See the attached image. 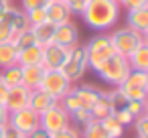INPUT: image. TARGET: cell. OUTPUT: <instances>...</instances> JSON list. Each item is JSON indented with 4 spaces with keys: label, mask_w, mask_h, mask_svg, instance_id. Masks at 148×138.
Returning a JSON list of instances; mask_svg holds the SVG:
<instances>
[{
    "label": "cell",
    "mask_w": 148,
    "mask_h": 138,
    "mask_svg": "<svg viewBox=\"0 0 148 138\" xmlns=\"http://www.w3.org/2000/svg\"><path fill=\"white\" fill-rule=\"evenodd\" d=\"M120 12L122 6L116 0H89V4L81 12V19L89 29L97 33H106L118 25Z\"/></svg>",
    "instance_id": "6da1fadb"
},
{
    "label": "cell",
    "mask_w": 148,
    "mask_h": 138,
    "mask_svg": "<svg viewBox=\"0 0 148 138\" xmlns=\"http://www.w3.org/2000/svg\"><path fill=\"white\" fill-rule=\"evenodd\" d=\"M132 71V67H130V63H128V57H124V55H112L110 59H106L97 69H95V73L101 77V81H106L108 85H112V87H120L122 83H124V79L128 77V73Z\"/></svg>",
    "instance_id": "7a4b0ae2"
},
{
    "label": "cell",
    "mask_w": 148,
    "mask_h": 138,
    "mask_svg": "<svg viewBox=\"0 0 148 138\" xmlns=\"http://www.w3.org/2000/svg\"><path fill=\"white\" fill-rule=\"evenodd\" d=\"M87 69H89L87 51H85V45L79 43V45H75V47L69 49L67 59H65V63H63V67H61V73L75 85V83H79V81L83 79V75H85Z\"/></svg>",
    "instance_id": "3957f363"
},
{
    "label": "cell",
    "mask_w": 148,
    "mask_h": 138,
    "mask_svg": "<svg viewBox=\"0 0 148 138\" xmlns=\"http://www.w3.org/2000/svg\"><path fill=\"white\" fill-rule=\"evenodd\" d=\"M85 51H87V61H89V69H97L106 59H110L112 55H116L112 37L108 33H97L95 37H91L85 43Z\"/></svg>",
    "instance_id": "277c9868"
},
{
    "label": "cell",
    "mask_w": 148,
    "mask_h": 138,
    "mask_svg": "<svg viewBox=\"0 0 148 138\" xmlns=\"http://www.w3.org/2000/svg\"><path fill=\"white\" fill-rule=\"evenodd\" d=\"M110 37H112V43H114L116 53L118 55H124V57H130L144 43L142 33H138V31H134L130 27H118V29H114V33Z\"/></svg>",
    "instance_id": "5b68a950"
},
{
    "label": "cell",
    "mask_w": 148,
    "mask_h": 138,
    "mask_svg": "<svg viewBox=\"0 0 148 138\" xmlns=\"http://www.w3.org/2000/svg\"><path fill=\"white\" fill-rule=\"evenodd\" d=\"M71 87H73V83L61 73V69H47L39 89H43L45 93H49L53 100L59 102V100H61Z\"/></svg>",
    "instance_id": "8992f818"
},
{
    "label": "cell",
    "mask_w": 148,
    "mask_h": 138,
    "mask_svg": "<svg viewBox=\"0 0 148 138\" xmlns=\"http://www.w3.org/2000/svg\"><path fill=\"white\" fill-rule=\"evenodd\" d=\"M71 124V118H69V114L63 110V106L57 102L55 106H51L49 110H45L41 116H39V126L43 128V130H47L49 134H55V132H59V130H63L65 126H69Z\"/></svg>",
    "instance_id": "52a82bcc"
},
{
    "label": "cell",
    "mask_w": 148,
    "mask_h": 138,
    "mask_svg": "<svg viewBox=\"0 0 148 138\" xmlns=\"http://www.w3.org/2000/svg\"><path fill=\"white\" fill-rule=\"evenodd\" d=\"M8 128L29 136L33 130L39 128V114L33 112L31 108H23V110H16V112H10L8 116V122H6Z\"/></svg>",
    "instance_id": "ba28073f"
},
{
    "label": "cell",
    "mask_w": 148,
    "mask_h": 138,
    "mask_svg": "<svg viewBox=\"0 0 148 138\" xmlns=\"http://www.w3.org/2000/svg\"><path fill=\"white\" fill-rule=\"evenodd\" d=\"M79 27L73 23V21H67L63 25H57L55 27V35H53V43L65 47V49H71L75 45H79Z\"/></svg>",
    "instance_id": "9c48e42d"
},
{
    "label": "cell",
    "mask_w": 148,
    "mask_h": 138,
    "mask_svg": "<svg viewBox=\"0 0 148 138\" xmlns=\"http://www.w3.org/2000/svg\"><path fill=\"white\" fill-rule=\"evenodd\" d=\"M69 49L57 45V43H49L43 47V67L45 69H61L65 59H67Z\"/></svg>",
    "instance_id": "30bf717a"
},
{
    "label": "cell",
    "mask_w": 148,
    "mask_h": 138,
    "mask_svg": "<svg viewBox=\"0 0 148 138\" xmlns=\"http://www.w3.org/2000/svg\"><path fill=\"white\" fill-rule=\"evenodd\" d=\"M29 95H31V89L27 85H16V87H8V95L4 100L8 112H16V110H23L29 106Z\"/></svg>",
    "instance_id": "8fae6325"
},
{
    "label": "cell",
    "mask_w": 148,
    "mask_h": 138,
    "mask_svg": "<svg viewBox=\"0 0 148 138\" xmlns=\"http://www.w3.org/2000/svg\"><path fill=\"white\" fill-rule=\"evenodd\" d=\"M73 91H75V95L79 97L81 108H85V110H91V106L97 102V97H99V93H101L99 87H95V85H91V83H81V81L73 85Z\"/></svg>",
    "instance_id": "7c38bea8"
},
{
    "label": "cell",
    "mask_w": 148,
    "mask_h": 138,
    "mask_svg": "<svg viewBox=\"0 0 148 138\" xmlns=\"http://www.w3.org/2000/svg\"><path fill=\"white\" fill-rule=\"evenodd\" d=\"M57 104V100H53L49 93H45L43 89H31V95H29V106L27 108H31L33 112H37L39 116L45 112V110H49L51 106H55Z\"/></svg>",
    "instance_id": "4fadbf2b"
},
{
    "label": "cell",
    "mask_w": 148,
    "mask_h": 138,
    "mask_svg": "<svg viewBox=\"0 0 148 138\" xmlns=\"http://www.w3.org/2000/svg\"><path fill=\"white\" fill-rule=\"evenodd\" d=\"M45 12H47V21L53 23L55 27H57V25H63V23H67V21H71L69 8L65 6V2H59V0H51L49 6L45 8Z\"/></svg>",
    "instance_id": "5bb4252c"
},
{
    "label": "cell",
    "mask_w": 148,
    "mask_h": 138,
    "mask_svg": "<svg viewBox=\"0 0 148 138\" xmlns=\"http://www.w3.org/2000/svg\"><path fill=\"white\" fill-rule=\"evenodd\" d=\"M21 71H23V85H27L29 89H37L41 87V81L45 77V67L43 65H21Z\"/></svg>",
    "instance_id": "9a60e30c"
},
{
    "label": "cell",
    "mask_w": 148,
    "mask_h": 138,
    "mask_svg": "<svg viewBox=\"0 0 148 138\" xmlns=\"http://www.w3.org/2000/svg\"><path fill=\"white\" fill-rule=\"evenodd\" d=\"M126 27H130V29H134L138 33H146L148 31V6L136 8V10H128Z\"/></svg>",
    "instance_id": "2e32d148"
},
{
    "label": "cell",
    "mask_w": 148,
    "mask_h": 138,
    "mask_svg": "<svg viewBox=\"0 0 148 138\" xmlns=\"http://www.w3.org/2000/svg\"><path fill=\"white\" fill-rule=\"evenodd\" d=\"M89 112H91V118L97 120V122L114 114V106H112V102H110V97H108V91H101V93H99L97 102L91 106Z\"/></svg>",
    "instance_id": "e0dca14e"
},
{
    "label": "cell",
    "mask_w": 148,
    "mask_h": 138,
    "mask_svg": "<svg viewBox=\"0 0 148 138\" xmlns=\"http://www.w3.org/2000/svg\"><path fill=\"white\" fill-rule=\"evenodd\" d=\"M18 65H43V47L33 45L29 49L18 51Z\"/></svg>",
    "instance_id": "ac0fdd59"
},
{
    "label": "cell",
    "mask_w": 148,
    "mask_h": 138,
    "mask_svg": "<svg viewBox=\"0 0 148 138\" xmlns=\"http://www.w3.org/2000/svg\"><path fill=\"white\" fill-rule=\"evenodd\" d=\"M18 63V49L14 47L12 41L0 43V69H6Z\"/></svg>",
    "instance_id": "d6986e66"
},
{
    "label": "cell",
    "mask_w": 148,
    "mask_h": 138,
    "mask_svg": "<svg viewBox=\"0 0 148 138\" xmlns=\"http://www.w3.org/2000/svg\"><path fill=\"white\" fill-rule=\"evenodd\" d=\"M31 29H33L35 39H37V45L45 47V45L53 43V35H55V25H53V23L45 21V23H41V25H37V27H31Z\"/></svg>",
    "instance_id": "ffe728a7"
},
{
    "label": "cell",
    "mask_w": 148,
    "mask_h": 138,
    "mask_svg": "<svg viewBox=\"0 0 148 138\" xmlns=\"http://www.w3.org/2000/svg\"><path fill=\"white\" fill-rule=\"evenodd\" d=\"M120 91L124 93V97L128 100V102H144L146 97H148V89L146 87H140V85H136V83H132V81H128V79H124V83L120 85Z\"/></svg>",
    "instance_id": "44dd1931"
},
{
    "label": "cell",
    "mask_w": 148,
    "mask_h": 138,
    "mask_svg": "<svg viewBox=\"0 0 148 138\" xmlns=\"http://www.w3.org/2000/svg\"><path fill=\"white\" fill-rule=\"evenodd\" d=\"M128 63L132 69L136 71H148V43H142L130 57H128Z\"/></svg>",
    "instance_id": "7402d4cb"
},
{
    "label": "cell",
    "mask_w": 148,
    "mask_h": 138,
    "mask_svg": "<svg viewBox=\"0 0 148 138\" xmlns=\"http://www.w3.org/2000/svg\"><path fill=\"white\" fill-rule=\"evenodd\" d=\"M0 77H2V81L6 83V87H16L23 83V71H21V65H12V67H6L0 71Z\"/></svg>",
    "instance_id": "603a6c76"
},
{
    "label": "cell",
    "mask_w": 148,
    "mask_h": 138,
    "mask_svg": "<svg viewBox=\"0 0 148 138\" xmlns=\"http://www.w3.org/2000/svg\"><path fill=\"white\" fill-rule=\"evenodd\" d=\"M99 124H101V128L106 130L108 138H122V136H124V126H122L114 116H108V118L99 120Z\"/></svg>",
    "instance_id": "cb8c5ba5"
},
{
    "label": "cell",
    "mask_w": 148,
    "mask_h": 138,
    "mask_svg": "<svg viewBox=\"0 0 148 138\" xmlns=\"http://www.w3.org/2000/svg\"><path fill=\"white\" fill-rule=\"evenodd\" d=\"M12 43H14V47H16L18 51H23V49H29V47L37 45V39H35V35H33V29L29 27V29H25V31L16 33V35H14V39H12Z\"/></svg>",
    "instance_id": "d4e9b609"
},
{
    "label": "cell",
    "mask_w": 148,
    "mask_h": 138,
    "mask_svg": "<svg viewBox=\"0 0 148 138\" xmlns=\"http://www.w3.org/2000/svg\"><path fill=\"white\" fill-rule=\"evenodd\" d=\"M81 138H108V134L97 120H91L85 126H81Z\"/></svg>",
    "instance_id": "484cf974"
},
{
    "label": "cell",
    "mask_w": 148,
    "mask_h": 138,
    "mask_svg": "<svg viewBox=\"0 0 148 138\" xmlns=\"http://www.w3.org/2000/svg\"><path fill=\"white\" fill-rule=\"evenodd\" d=\"M59 104L63 106V110H65V112H67L69 116H71V114H73L75 110H79V108H81V102H79V97L75 95L73 87H71V89H69V91H67V93H65V95H63L61 100H59Z\"/></svg>",
    "instance_id": "4316f807"
},
{
    "label": "cell",
    "mask_w": 148,
    "mask_h": 138,
    "mask_svg": "<svg viewBox=\"0 0 148 138\" xmlns=\"http://www.w3.org/2000/svg\"><path fill=\"white\" fill-rule=\"evenodd\" d=\"M14 39V29L10 25V19L8 14L4 12L2 16H0V43H8Z\"/></svg>",
    "instance_id": "83f0119b"
},
{
    "label": "cell",
    "mask_w": 148,
    "mask_h": 138,
    "mask_svg": "<svg viewBox=\"0 0 148 138\" xmlns=\"http://www.w3.org/2000/svg\"><path fill=\"white\" fill-rule=\"evenodd\" d=\"M134 132H136V136L138 138H148V114L144 112V114H140L136 120H134Z\"/></svg>",
    "instance_id": "f1b7e54d"
},
{
    "label": "cell",
    "mask_w": 148,
    "mask_h": 138,
    "mask_svg": "<svg viewBox=\"0 0 148 138\" xmlns=\"http://www.w3.org/2000/svg\"><path fill=\"white\" fill-rule=\"evenodd\" d=\"M25 14H27V21H29V25H31V27H37V25H41V23H45V21H47V12H45V8L27 10Z\"/></svg>",
    "instance_id": "f546056e"
},
{
    "label": "cell",
    "mask_w": 148,
    "mask_h": 138,
    "mask_svg": "<svg viewBox=\"0 0 148 138\" xmlns=\"http://www.w3.org/2000/svg\"><path fill=\"white\" fill-rule=\"evenodd\" d=\"M112 116H114V118H116V120H118L124 128H126V126H132V124H134V120H136V118H134V116H132V114H130L124 106H122V108H116Z\"/></svg>",
    "instance_id": "4dcf8cb0"
},
{
    "label": "cell",
    "mask_w": 148,
    "mask_h": 138,
    "mask_svg": "<svg viewBox=\"0 0 148 138\" xmlns=\"http://www.w3.org/2000/svg\"><path fill=\"white\" fill-rule=\"evenodd\" d=\"M69 118H71V122H75L77 126H85L87 122H91V120H93V118H91V112H89V110H85V108L75 110Z\"/></svg>",
    "instance_id": "1f68e13d"
},
{
    "label": "cell",
    "mask_w": 148,
    "mask_h": 138,
    "mask_svg": "<svg viewBox=\"0 0 148 138\" xmlns=\"http://www.w3.org/2000/svg\"><path fill=\"white\" fill-rule=\"evenodd\" d=\"M51 138H81V130H79L77 126L69 124V126H65L63 130H59V132L51 134Z\"/></svg>",
    "instance_id": "d6a6232c"
},
{
    "label": "cell",
    "mask_w": 148,
    "mask_h": 138,
    "mask_svg": "<svg viewBox=\"0 0 148 138\" xmlns=\"http://www.w3.org/2000/svg\"><path fill=\"white\" fill-rule=\"evenodd\" d=\"M108 97H110V102H112V106H114V110L116 108H122V106H126V97H124V93L120 91V87H112L110 91H108Z\"/></svg>",
    "instance_id": "836d02e7"
},
{
    "label": "cell",
    "mask_w": 148,
    "mask_h": 138,
    "mask_svg": "<svg viewBox=\"0 0 148 138\" xmlns=\"http://www.w3.org/2000/svg\"><path fill=\"white\" fill-rule=\"evenodd\" d=\"M87 4H89V0H65V6L69 8L71 16H73V14H79V16H81V12L85 10Z\"/></svg>",
    "instance_id": "e575fe53"
},
{
    "label": "cell",
    "mask_w": 148,
    "mask_h": 138,
    "mask_svg": "<svg viewBox=\"0 0 148 138\" xmlns=\"http://www.w3.org/2000/svg\"><path fill=\"white\" fill-rule=\"evenodd\" d=\"M51 0H21V8L27 10H35V8H47Z\"/></svg>",
    "instance_id": "d590c367"
},
{
    "label": "cell",
    "mask_w": 148,
    "mask_h": 138,
    "mask_svg": "<svg viewBox=\"0 0 148 138\" xmlns=\"http://www.w3.org/2000/svg\"><path fill=\"white\" fill-rule=\"evenodd\" d=\"M124 108H126L134 118H138L140 114H144V102H134V100H132V102H126Z\"/></svg>",
    "instance_id": "8d00e7d4"
},
{
    "label": "cell",
    "mask_w": 148,
    "mask_h": 138,
    "mask_svg": "<svg viewBox=\"0 0 148 138\" xmlns=\"http://www.w3.org/2000/svg\"><path fill=\"white\" fill-rule=\"evenodd\" d=\"M120 6L126 8V10H136V8H144V6H148V0H122Z\"/></svg>",
    "instance_id": "74e56055"
},
{
    "label": "cell",
    "mask_w": 148,
    "mask_h": 138,
    "mask_svg": "<svg viewBox=\"0 0 148 138\" xmlns=\"http://www.w3.org/2000/svg\"><path fill=\"white\" fill-rule=\"evenodd\" d=\"M8 116H10V112H8L6 104H4V102H0V124H4V126H6V122H8Z\"/></svg>",
    "instance_id": "f35d334b"
},
{
    "label": "cell",
    "mask_w": 148,
    "mask_h": 138,
    "mask_svg": "<svg viewBox=\"0 0 148 138\" xmlns=\"http://www.w3.org/2000/svg\"><path fill=\"white\" fill-rule=\"evenodd\" d=\"M27 138H51V134H49L47 130H43V128L39 126V128H37V130H33V132H31V134H29Z\"/></svg>",
    "instance_id": "ab89813d"
},
{
    "label": "cell",
    "mask_w": 148,
    "mask_h": 138,
    "mask_svg": "<svg viewBox=\"0 0 148 138\" xmlns=\"http://www.w3.org/2000/svg\"><path fill=\"white\" fill-rule=\"evenodd\" d=\"M2 138H27L25 134H21V132H16V130H12V128H8L6 126V132H4V136Z\"/></svg>",
    "instance_id": "60d3db41"
},
{
    "label": "cell",
    "mask_w": 148,
    "mask_h": 138,
    "mask_svg": "<svg viewBox=\"0 0 148 138\" xmlns=\"http://www.w3.org/2000/svg\"><path fill=\"white\" fill-rule=\"evenodd\" d=\"M6 95H8V87H6V83L2 81V77H0V102H4Z\"/></svg>",
    "instance_id": "b9f144b4"
},
{
    "label": "cell",
    "mask_w": 148,
    "mask_h": 138,
    "mask_svg": "<svg viewBox=\"0 0 148 138\" xmlns=\"http://www.w3.org/2000/svg\"><path fill=\"white\" fill-rule=\"evenodd\" d=\"M12 6V2H10V0H0V16H2L8 8Z\"/></svg>",
    "instance_id": "7bdbcfd3"
},
{
    "label": "cell",
    "mask_w": 148,
    "mask_h": 138,
    "mask_svg": "<svg viewBox=\"0 0 148 138\" xmlns=\"http://www.w3.org/2000/svg\"><path fill=\"white\" fill-rule=\"evenodd\" d=\"M4 132H6V126H4V124H0V138L4 136Z\"/></svg>",
    "instance_id": "ee69618b"
},
{
    "label": "cell",
    "mask_w": 148,
    "mask_h": 138,
    "mask_svg": "<svg viewBox=\"0 0 148 138\" xmlns=\"http://www.w3.org/2000/svg\"><path fill=\"white\" fill-rule=\"evenodd\" d=\"M144 112H146V114H148V97H146V100H144Z\"/></svg>",
    "instance_id": "f6af8a7d"
},
{
    "label": "cell",
    "mask_w": 148,
    "mask_h": 138,
    "mask_svg": "<svg viewBox=\"0 0 148 138\" xmlns=\"http://www.w3.org/2000/svg\"><path fill=\"white\" fill-rule=\"evenodd\" d=\"M116 2H118V4H120V2H122V0H116Z\"/></svg>",
    "instance_id": "bcb514c9"
},
{
    "label": "cell",
    "mask_w": 148,
    "mask_h": 138,
    "mask_svg": "<svg viewBox=\"0 0 148 138\" xmlns=\"http://www.w3.org/2000/svg\"><path fill=\"white\" fill-rule=\"evenodd\" d=\"M59 2H65V0H59Z\"/></svg>",
    "instance_id": "7dc6e473"
},
{
    "label": "cell",
    "mask_w": 148,
    "mask_h": 138,
    "mask_svg": "<svg viewBox=\"0 0 148 138\" xmlns=\"http://www.w3.org/2000/svg\"><path fill=\"white\" fill-rule=\"evenodd\" d=\"M136 138H138V136H136Z\"/></svg>",
    "instance_id": "c3c4849f"
}]
</instances>
